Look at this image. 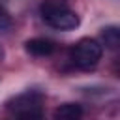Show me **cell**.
<instances>
[{
    "instance_id": "6",
    "label": "cell",
    "mask_w": 120,
    "mask_h": 120,
    "mask_svg": "<svg viewBox=\"0 0 120 120\" xmlns=\"http://www.w3.org/2000/svg\"><path fill=\"white\" fill-rule=\"evenodd\" d=\"M101 39H103L105 47L118 49V45H120V30L116 26H107V28L101 30Z\"/></svg>"
},
{
    "instance_id": "3",
    "label": "cell",
    "mask_w": 120,
    "mask_h": 120,
    "mask_svg": "<svg viewBox=\"0 0 120 120\" xmlns=\"http://www.w3.org/2000/svg\"><path fill=\"white\" fill-rule=\"evenodd\" d=\"M41 17L49 26H52L56 30H75L81 22L79 15L75 11H71L69 6L56 8V9H51V11H43Z\"/></svg>"
},
{
    "instance_id": "4",
    "label": "cell",
    "mask_w": 120,
    "mask_h": 120,
    "mask_svg": "<svg viewBox=\"0 0 120 120\" xmlns=\"http://www.w3.org/2000/svg\"><path fill=\"white\" fill-rule=\"evenodd\" d=\"M24 49L32 56H49L56 51V45L47 38H32L24 43Z\"/></svg>"
},
{
    "instance_id": "2",
    "label": "cell",
    "mask_w": 120,
    "mask_h": 120,
    "mask_svg": "<svg viewBox=\"0 0 120 120\" xmlns=\"http://www.w3.org/2000/svg\"><path fill=\"white\" fill-rule=\"evenodd\" d=\"M8 111L11 114L43 112V94L38 90H26L24 94H19L8 101Z\"/></svg>"
},
{
    "instance_id": "1",
    "label": "cell",
    "mask_w": 120,
    "mask_h": 120,
    "mask_svg": "<svg viewBox=\"0 0 120 120\" xmlns=\"http://www.w3.org/2000/svg\"><path fill=\"white\" fill-rule=\"evenodd\" d=\"M103 54V45L98 39L92 38H82L79 39L73 47H71V62L79 68V69H92L98 66V62L101 60Z\"/></svg>"
},
{
    "instance_id": "5",
    "label": "cell",
    "mask_w": 120,
    "mask_h": 120,
    "mask_svg": "<svg viewBox=\"0 0 120 120\" xmlns=\"http://www.w3.org/2000/svg\"><path fill=\"white\" fill-rule=\"evenodd\" d=\"M82 107L79 103H64L54 111V120H81Z\"/></svg>"
},
{
    "instance_id": "7",
    "label": "cell",
    "mask_w": 120,
    "mask_h": 120,
    "mask_svg": "<svg viewBox=\"0 0 120 120\" xmlns=\"http://www.w3.org/2000/svg\"><path fill=\"white\" fill-rule=\"evenodd\" d=\"M9 26H11V15L4 6H0V30H6Z\"/></svg>"
},
{
    "instance_id": "8",
    "label": "cell",
    "mask_w": 120,
    "mask_h": 120,
    "mask_svg": "<svg viewBox=\"0 0 120 120\" xmlns=\"http://www.w3.org/2000/svg\"><path fill=\"white\" fill-rule=\"evenodd\" d=\"M9 120H43V112H26V114H11Z\"/></svg>"
},
{
    "instance_id": "9",
    "label": "cell",
    "mask_w": 120,
    "mask_h": 120,
    "mask_svg": "<svg viewBox=\"0 0 120 120\" xmlns=\"http://www.w3.org/2000/svg\"><path fill=\"white\" fill-rule=\"evenodd\" d=\"M0 56H2V49H0Z\"/></svg>"
}]
</instances>
